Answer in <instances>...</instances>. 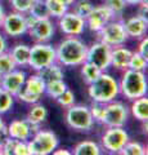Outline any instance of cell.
<instances>
[{
  "mask_svg": "<svg viewBox=\"0 0 148 155\" xmlns=\"http://www.w3.org/2000/svg\"><path fill=\"white\" fill-rule=\"evenodd\" d=\"M88 45L79 36H66L55 45L57 62L63 67H77L87 61Z\"/></svg>",
  "mask_w": 148,
  "mask_h": 155,
  "instance_id": "obj_1",
  "label": "cell"
},
{
  "mask_svg": "<svg viewBox=\"0 0 148 155\" xmlns=\"http://www.w3.org/2000/svg\"><path fill=\"white\" fill-rule=\"evenodd\" d=\"M118 94V81L107 71H102L88 84V96L95 102L108 104L116 100Z\"/></svg>",
  "mask_w": 148,
  "mask_h": 155,
  "instance_id": "obj_2",
  "label": "cell"
},
{
  "mask_svg": "<svg viewBox=\"0 0 148 155\" xmlns=\"http://www.w3.org/2000/svg\"><path fill=\"white\" fill-rule=\"evenodd\" d=\"M118 81V93L128 101H133L139 97L147 96L148 83L144 71H135L126 69L122 71Z\"/></svg>",
  "mask_w": 148,
  "mask_h": 155,
  "instance_id": "obj_3",
  "label": "cell"
},
{
  "mask_svg": "<svg viewBox=\"0 0 148 155\" xmlns=\"http://www.w3.org/2000/svg\"><path fill=\"white\" fill-rule=\"evenodd\" d=\"M31 155H49L59 146V138L50 129H39L27 140Z\"/></svg>",
  "mask_w": 148,
  "mask_h": 155,
  "instance_id": "obj_4",
  "label": "cell"
},
{
  "mask_svg": "<svg viewBox=\"0 0 148 155\" xmlns=\"http://www.w3.org/2000/svg\"><path fill=\"white\" fill-rule=\"evenodd\" d=\"M65 122L76 132H88L94 125V119L92 118L89 106L76 104L65 109Z\"/></svg>",
  "mask_w": 148,
  "mask_h": 155,
  "instance_id": "obj_5",
  "label": "cell"
},
{
  "mask_svg": "<svg viewBox=\"0 0 148 155\" xmlns=\"http://www.w3.org/2000/svg\"><path fill=\"white\" fill-rule=\"evenodd\" d=\"M57 62L55 57V47L48 43H34L30 47V58H28V66L32 71L37 72L43 67Z\"/></svg>",
  "mask_w": 148,
  "mask_h": 155,
  "instance_id": "obj_6",
  "label": "cell"
},
{
  "mask_svg": "<svg viewBox=\"0 0 148 155\" xmlns=\"http://www.w3.org/2000/svg\"><path fill=\"white\" fill-rule=\"evenodd\" d=\"M98 40L106 43L111 48L125 45V43L129 40V36L124 27L122 18H113L107 22L101 30L97 32Z\"/></svg>",
  "mask_w": 148,
  "mask_h": 155,
  "instance_id": "obj_7",
  "label": "cell"
},
{
  "mask_svg": "<svg viewBox=\"0 0 148 155\" xmlns=\"http://www.w3.org/2000/svg\"><path fill=\"white\" fill-rule=\"evenodd\" d=\"M45 94V81L41 79V76L35 72L26 78L23 88L16 94V98L21 102L28 105L40 102L41 97Z\"/></svg>",
  "mask_w": 148,
  "mask_h": 155,
  "instance_id": "obj_8",
  "label": "cell"
},
{
  "mask_svg": "<svg viewBox=\"0 0 148 155\" xmlns=\"http://www.w3.org/2000/svg\"><path fill=\"white\" fill-rule=\"evenodd\" d=\"M129 116V107L120 101L113 100L108 104H104V114L101 124L104 127H125L128 123Z\"/></svg>",
  "mask_w": 148,
  "mask_h": 155,
  "instance_id": "obj_9",
  "label": "cell"
},
{
  "mask_svg": "<svg viewBox=\"0 0 148 155\" xmlns=\"http://www.w3.org/2000/svg\"><path fill=\"white\" fill-rule=\"evenodd\" d=\"M130 137L124 127H106L101 136V147L109 154H118Z\"/></svg>",
  "mask_w": 148,
  "mask_h": 155,
  "instance_id": "obj_10",
  "label": "cell"
},
{
  "mask_svg": "<svg viewBox=\"0 0 148 155\" xmlns=\"http://www.w3.org/2000/svg\"><path fill=\"white\" fill-rule=\"evenodd\" d=\"M0 30L7 38H21L25 34H27V25H26V17L25 13L20 12H9L5 13L2 25H0Z\"/></svg>",
  "mask_w": 148,
  "mask_h": 155,
  "instance_id": "obj_11",
  "label": "cell"
},
{
  "mask_svg": "<svg viewBox=\"0 0 148 155\" xmlns=\"http://www.w3.org/2000/svg\"><path fill=\"white\" fill-rule=\"evenodd\" d=\"M111 51L112 48L106 43L97 40L88 47L87 61L97 66L101 71H107L111 67Z\"/></svg>",
  "mask_w": 148,
  "mask_h": 155,
  "instance_id": "obj_12",
  "label": "cell"
},
{
  "mask_svg": "<svg viewBox=\"0 0 148 155\" xmlns=\"http://www.w3.org/2000/svg\"><path fill=\"white\" fill-rule=\"evenodd\" d=\"M58 28L66 36H81L87 28V22L71 9L58 18Z\"/></svg>",
  "mask_w": 148,
  "mask_h": 155,
  "instance_id": "obj_13",
  "label": "cell"
},
{
  "mask_svg": "<svg viewBox=\"0 0 148 155\" xmlns=\"http://www.w3.org/2000/svg\"><path fill=\"white\" fill-rule=\"evenodd\" d=\"M55 34V25L52 18H43L37 19L27 30V35L34 43H48Z\"/></svg>",
  "mask_w": 148,
  "mask_h": 155,
  "instance_id": "obj_14",
  "label": "cell"
},
{
  "mask_svg": "<svg viewBox=\"0 0 148 155\" xmlns=\"http://www.w3.org/2000/svg\"><path fill=\"white\" fill-rule=\"evenodd\" d=\"M113 18L115 17H113L112 12L109 11L108 7L103 3V4H99V5H94L93 11L90 12L88 18L85 19V22H87V27L90 31L98 32L107 22H109Z\"/></svg>",
  "mask_w": 148,
  "mask_h": 155,
  "instance_id": "obj_15",
  "label": "cell"
},
{
  "mask_svg": "<svg viewBox=\"0 0 148 155\" xmlns=\"http://www.w3.org/2000/svg\"><path fill=\"white\" fill-rule=\"evenodd\" d=\"M27 78L26 71L23 69H14L8 74L3 75V80H2V87L5 91H8L12 96L16 97V94L23 88L25 80Z\"/></svg>",
  "mask_w": 148,
  "mask_h": 155,
  "instance_id": "obj_16",
  "label": "cell"
},
{
  "mask_svg": "<svg viewBox=\"0 0 148 155\" xmlns=\"http://www.w3.org/2000/svg\"><path fill=\"white\" fill-rule=\"evenodd\" d=\"M124 27H125V31L129 39L139 40V39L147 35L148 19L147 17H142L139 14H135V16L128 18L126 21H124Z\"/></svg>",
  "mask_w": 148,
  "mask_h": 155,
  "instance_id": "obj_17",
  "label": "cell"
},
{
  "mask_svg": "<svg viewBox=\"0 0 148 155\" xmlns=\"http://www.w3.org/2000/svg\"><path fill=\"white\" fill-rule=\"evenodd\" d=\"M7 133L9 137L20 140V141H27L31 137L30 124L26 119H14L7 125Z\"/></svg>",
  "mask_w": 148,
  "mask_h": 155,
  "instance_id": "obj_18",
  "label": "cell"
},
{
  "mask_svg": "<svg viewBox=\"0 0 148 155\" xmlns=\"http://www.w3.org/2000/svg\"><path fill=\"white\" fill-rule=\"evenodd\" d=\"M131 52L129 48L124 47V45H118V47H113L111 51V67L116 69L118 71H124L128 69V64L130 60Z\"/></svg>",
  "mask_w": 148,
  "mask_h": 155,
  "instance_id": "obj_19",
  "label": "cell"
},
{
  "mask_svg": "<svg viewBox=\"0 0 148 155\" xmlns=\"http://www.w3.org/2000/svg\"><path fill=\"white\" fill-rule=\"evenodd\" d=\"M9 54L13 58L14 64L17 67L23 69L28 66V58H30V45L23 44V43H17L8 49Z\"/></svg>",
  "mask_w": 148,
  "mask_h": 155,
  "instance_id": "obj_20",
  "label": "cell"
},
{
  "mask_svg": "<svg viewBox=\"0 0 148 155\" xmlns=\"http://www.w3.org/2000/svg\"><path fill=\"white\" fill-rule=\"evenodd\" d=\"M129 113L134 116L137 120H139L142 123H146L148 120V98H147V96L133 100L130 107H129Z\"/></svg>",
  "mask_w": 148,
  "mask_h": 155,
  "instance_id": "obj_21",
  "label": "cell"
},
{
  "mask_svg": "<svg viewBox=\"0 0 148 155\" xmlns=\"http://www.w3.org/2000/svg\"><path fill=\"white\" fill-rule=\"evenodd\" d=\"M37 74L41 76V79L44 80L45 83L65 79L63 66H61L58 62H53V64H50V65H48L45 67H43L41 70L37 71Z\"/></svg>",
  "mask_w": 148,
  "mask_h": 155,
  "instance_id": "obj_22",
  "label": "cell"
},
{
  "mask_svg": "<svg viewBox=\"0 0 148 155\" xmlns=\"http://www.w3.org/2000/svg\"><path fill=\"white\" fill-rule=\"evenodd\" d=\"M75 155H101L103 150L101 145L92 140H84V141L77 142L74 146V150L71 151Z\"/></svg>",
  "mask_w": 148,
  "mask_h": 155,
  "instance_id": "obj_23",
  "label": "cell"
},
{
  "mask_svg": "<svg viewBox=\"0 0 148 155\" xmlns=\"http://www.w3.org/2000/svg\"><path fill=\"white\" fill-rule=\"evenodd\" d=\"M46 118H48V109L43 104L36 102V104L31 105V107L27 113L26 120L28 123H34V124L41 125L46 120Z\"/></svg>",
  "mask_w": 148,
  "mask_h": 155,
  "instance_id": "obj_24",
  "label": "cell"
},
{
  "mask_svg": "<svg viewBox=\"0 0 148 155\" xmlns=\"http://www.w3.org/2000/svg\"><path fill=\"white\" fill-rule=\"evenodd\" d=\"M45 4H46V8H48V12H49V17L52 19H58L61 16H63L70 9L68 5H66L61 0H45Z\"/></svg>",
  "mask_w": 148,
  "mask_h": 155,
  "instance_id": "obj_25",
  "label": "cell"
},
{
  "mask_svg": "<svg viewBox=\"0 0 148 155\" xmlns=\"http://www.w3.org/2000/svg\"><path fill=\"white\" fill-rule=\"evenodd\" d=\"M70 8H71V11H72L74 13H76L77 16H80L84 19H87L88 16L90 14V12L93 11L94 4L90 2V0H75L74 4Z\"/></svg>",
  "mask_w": 148,
  "mask_h": 155,
  "instance_id": "obj_26",
  "label": "cell"
},
{
  "mask_svg": "<svg viewBox=\"0 0 148 155\" xmlns=\"http://www.w3.org/2000/svg\"><path fill=\"white\" fill-rule=\"evenodd\" d=\"M67 88L68 87H67V84L65 83L63 79L49 81V83H45V94H48L50 98L57 100Z\"/></svg>",
  "mask_w": 148,
  "mask_h": 155,
  "instance_id": "obj_27",
  "label": "cell"
},
{
  "mask_svg": "<svg viewBox=\"0 0 148 155\" xmlns=\"http://www.w3.org/2000/svg\"><path fill=\"white\" fill-rule=\"evenodd\" d=\"M121 155H147V147L139 141H129L124 145L121 151L118 153Z\"/></svg>",
  "mask_w": 148,
  "mask_h": 155,
  "instance_id": "obj_28",
  "label": "cell"
},
{
  "mask_svg": "<svg viewBox=\"0 0 148 155\" xmlns=\"http://www.w3.org/2000/svg\"><path fill=\"white\" fill-rule=\"evenodd\" d=\"M80 72H81V76H83V80L87 84H89L90 81H93L102 71L99 70L97 66H94L93 64L85 61L83 65H80Z\"/></svg>",
  "mask_w": 148,
  "mask_h": 155,
  "instance_id": "obj_29",
  "label": "cell"
},
{
  "mask_svg": "<svg viewBox=\"0 0 148 155\" xmlns=\"http://www.w3.org/2000/svg\"><path fill=\"white\" fill-rule=\"evenodd\" d=\"M148 67V60L142 57L138 52H131L130 60L128 64V69L135 70V71H146Z\"/></svg>",
  "mask_w": 148,
  "mask_h": 155,
  "instance_id": "obj_30",
  "label": "cell"
},
{
  "mask_svg": "<svg viewBox=\"0 0 148 155\" xmlns=\"http://www.w3.org/2000/svg\"><path fill=\"white\" fill-rule=\"evenodd\" d=\"M14 100H16V97L12 96L3 87H0V115H4L8 111H11L14 105Z\"/></svg>",
  "mask_w": 148,
  "mask_h": 155,
  "instance_id": "obj_31",
  "label": "cell"
},
{
  "mask_svg": "<svg viewBox=\"0 0 148 155\" xmlns=\"http://www.w3.org/2000/svg\"><path fill=\"white\" fill-rule=\"evenodd\" d=\"M28 14H31L32 17H35L36 19H43V18H50L49 12H48L45 0H35V3L31 5Z\"/></svg>",
  "mask_w": 148,
  "mask_h": 155,
  "instance_id": "obj_32",
  "label": "cell"
},
{
  "mask_svg": "<svg viewBox=\"0 0 148 155\" xmlns=\"http://www.w3.org/2000/svg\"><path fill=\"white\" fill-rule=\"evenodd\" d=\"M103 3L106 4L109 11L112 12L115 18H121L126 7H128L124 0H104Z\"/></svg>",
  "mask_w": 148,
  "mask_h": 155,
  "instance_id": "obj_33",
  "label": "cell"
},
{
  "mask_svg": "<svg viewBox=\"0 0 148 155\" xmlns=\"http://www.w3.org/2000/svg\"><path fill=\"white\" fill-rule=\"evenodd\" d=\"M14 69H17V66L14 64L11 54H9V52L0 53V74L2 75L8 74V72H11Z\"/></svg>",
  "mask_w": 148,
  "mask_h": 155,
  "instance_id": "obj_34",
  "label": "cell"
},
{
  "mask_svg": "<svg viewBox=\"0 0 148 155\" xmlns=\"http://www.w3.org/2000/svg\"><path fill=\"white\" fill-rule=\"evenodd\" d=\"M12 11L20 13H28L31 5L35 3V0H8Z\"/></svg>",
  "mask_w": 148,
  "mask_h": 155,
  "instance_id": "obj_35",
  "label": "cell"
},
{
  "mask_svg": "<svg viewBox=\"0 0 148 155\" xmlns=\"http://www.w3.org/2000/svg\"><path fill=\"white\" fill-rule=\"evenodd\" d=\"M55 101H57V104H58L62 109H67V107H70V106L75 105V102H76L75 93L71 89L67 88Z\"/></svg>",
  "mask_w": 148,
  "mask_h": 155,
  "instance_id": "obj_36",
  "label": "cell"
},
{
  "mask_svg": "<svg viewBox=\"0 0 148 155\" xmlns=\"http://www.w3.org/2000/svg\"><path fill=\"white\" fill-rule=\"evenodd\" d=\"M89 110H90V114H92V118L94 119V122L101 123L103 119V114H104V104L93 101L92 105L89 106Z\"/></svg>",
  "mask_w": 148,
  "mask_h": 155,
  "instance_id": "obj_37",
  "label": "cell"
},
{
  "mask_svg": "<svg viewBox=\"0 0 148 155\" xmlns=\"http://www.w3.org/2000/svg\"><path fill=\"white\" fill-rule=\"evenodd\" d=\"M17 141H20V140H16V138H12L9 136H7L4 138V141L2 142V155H13Z\"/></svg>",
  "mask_w": 148,
  "mask_h": 155,
  "instance_id": "obj_38",
  "label": "cell"
},
{
  "mask_svg": "<svg viewBox=\"0 0 148 155\" xmlns=\"http://www.w3.org/2000/svg\"><path fill=\"white\" fill-rule=\"evenodd\" d=\"M13 155H31L27 141H17V145H16V147H14Z\"/></svg>",
  "mask_w": 148,
  "mask_h": 155,
  "instance_id": "obj_39",
  "label": "cell"
},
{
  "mask_svg": "<svg viewBox=\"0 0 148 155\" xmlns=\"http://www.w3.org/2000/svg\"><path fill=\"white\" fill-rule=\"evenodd\" d=\"M137 52L139 53L142 57H144L148 60V36H143L142 39H139V44H138V49Z\"/></svg>",
  "mask_w": 148,
  "mask_h": 155,
  "instance_id": "obj_40",
  "label": "cell"
},
{
  "mask_svg": "<svg viewBox=\"0 0 148 155\" xmlns=\"http://www.w3.org/2000/svg\"><path fill=\"white\" fill-rule=\"evenodd\" d=\"M9 49V44H8V39L7 36L4 35L0 30V53H4V52H8Z\"/></svg>",
  "mask_w": 148,
  "mask_h": 155,
  "instance_id": "obj_41",
  "label": "cell"
},
{
  "mask_svg": "<svg viewBox=\"0 0 148 155\" xmlns=\"http://www.w3.org/2000/svg\"><path fill=\"white\" fill-rule=\"evenodd\" d=\"M7 136H8V133H7V124H5V122H4L3 116L0 115V143L4 141V138H5Z\"/></svg>",
  "mask_w": 148,
  "mask_h": 155,
  "instance_id": "obj_42",
  "label": "cell"
},
{
  "mask_svg": "<svg viewBox=\"0 0 148 155\" xmlns=\"http://www.w3.org/2000/svg\"><path fill=\"white\" fill-rule=\"evenodd\" d=\"M52 154H54V155H71L72 153L68 151L67 149H58V147H57Z\"/></svg>",
  "mask_w": 148,
  "mask_h": 155,
  "instance_id": "obj_43",
  "label": "cell"
},
{
  "mask_svg": "<svg viewBox=\"0 0 148 155\" xmlns=\"http://www.w3.org/2000/svg\"><path fill=\"white\" fill-rule=\"evenodd\" d=\"M124 2L126 3V5H139L142 2H144V0H124ZM147 3V2H146Z\"/></svg>",
  "mask_w": 148,
  "mask_h": 155,
  "instance_id": "obj_44",
  "label": "cell"
},
{
  "mask_svg": "<svg viewBox=\"0 0 148 155\" xmlns=\"http://www.w3.org/2000/svg\"><path fill=\"white\" fill-rule=\"evenodd\" d=\"M5 9H4V7L2 5V2H0V25H2V21H3V18L4 16H5Z\"/></svg>",
  "mask_w": 148,
  "mask_h": 155,
  "instance_id": "obj_45",
  "label": "cell"
},
{
  "mask_svg": "<svg viewBox=\"0 0 148 155\" xmlns=\"http://www.w3.org/2000/svg\"><path fill=\"white\" fill-rule=\"evenodd\" d=\"M61 2H63V3L66 4V5L71 7V5H72V4H74V2H75V0H61Z\"/></svg>",
  "mask_w": 148,
  "mask_h": 155,
  "instance_id": "obj_46",
  "label": "cell"
},
{
  "mask_svg": "<svg viewBox=\"0 0 148 155\" xmlns=\"http://www.w3.org/2000/svg\"><path fill=\"white\" fill-rule=\"evenodd\" d=\"M2 80H3V75L0 74V87H2Z\"/></svg>",
  "mask_w": 148,
  "mask_h": 155,
  "instance_id": "obj_47",
  "label": "cell"
},
{
  "mask_svg": "<svg viewBox=\"0 0 148 155\" xmlns=\"http://www.w3.org/2000/svg\"><path fill=\"white\" fill-rule=\"evenodd\" d=\"M0 155H2V143H0Z\"/></svg>",
  "mask_w": 148,
  "mask_h": 155,
  "instance_id": "obj_48",
  "label": "cell"
},
{
  "mask_svg": "<svg viewBox=\"0 0 148 155\" xmlns=\"http://www.w3.org/2000/svg\"><path fill=\"white\" fill-rule=\"evenodd\" d=\"M102 2H104V0H102Z\"/></svg>",
  "mask_w": 148,
  "mask_h": 155,
  "instance_id": "obj_49",
  "label": "cell"
},
{
  "mask_svg": "<svg viewBox=\"0 0 148 155\" xmlns=\"http://www.w3.org/2000/svg\"><path fill=\"white\" fill-rule=\"evenodd\" d=\"M0 2H2V0H0Z\"/></svg>",
  "mask_w": 148,
  "mask_h": 155,
  "instance_id": "obj_50",
  "label": "cell"
}]
</instances>
